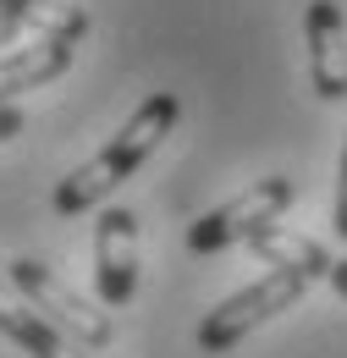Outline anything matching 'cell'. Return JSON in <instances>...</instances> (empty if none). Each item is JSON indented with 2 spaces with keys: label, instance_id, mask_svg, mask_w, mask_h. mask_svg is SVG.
Instances as JSON below:
<instances>
[{
  "label": "cell",
  "instance_id": "cell-2",
  "mask_svg": "<svg viewBox=\"0 0 347 358\" xmlns=\"http://www.w3.org/2000/svg\"><path fill=\"white\" fill-rule=\"evenodd\" d=\"M309 287H314V275H309V270L270 265L260 281H254V287L232 292L226 303H215V309L199 320V348H204V353H232V348H237V342H243L254 325L276 320L281 309H292Z\"/></svg>",
  "mask_w": 347,
  "mask_h": 358
},
{
  "label": "cell",
  "instance_id": "cell-10",
  "mask_svg": "<svg viewBox=\"0 0 347 358\" xmlns=\"http://www.w3.org/2000/svg\"><path fill=\"white\" fill-rule=\"evenodd\" d=\"M6 17H17L34 34H55V39H83L88 34V11L66 6V0H0Z\"/></svg>",
  "mask_w": 347,
  "mask_h": 358
},
{
  "label": "cell",
  "instance_id": "cell-6",
  "mask_svg": "<svg viewBox=\"0 0 347 358\" xmlns=\"http://www.w3.org/2000/svg\"><path fill=\"white\" fill-rule=\"evenodd\" d=\"M304 55H309V89L320 99H347V17L337 0H309Z\"/></svg>",
  "mask_w": 347,
  "mask_h": 358
},
{
  "label": "cell",
  "instance_id": "cell-9",
  "mask_svg": "<svg viewBox=\"0 0 347 358\" xmlns=\"http://www.w3.org/2000/svg\"><path fill=\"white\" fill-rule=\"evenodd\" d=\"M248 248L260 254L264 265L309 270L314 281H320V275H331V265H337V259H331V254H325V248H320L314 237H298V231H287L281 221H270L264 231H254V237H248Z\"/></svg>",
  "mask_w": 347,
  "mask_h": 358
},
{
  "label": "cell",
  "instance_id": "cell-3",
  "mask_svg": "<svg viewBox=\"0 0 347 358\" xmlns=\"http://www.w3.org/2000/svg\"><path fill=\"white\" fill-rule=\"evenodd\" d=\"M6 275H11V287H17L44 320H55V325H61L66 336H78L83 348H111V342H116V320L105 309H94L83 292H72L50 265H39V259H11Z\"/></svg>",
  "mask_w": 347,
  "mask_h": 358
},
{
  "label": "cell",
  "instance_id": "cell-12",
  "mask_svg": "<svg viewBox=\"0 0 347 358\" xmlns=\"http://www.w3.org/2000/svg\"><path fill=\"white\" fill-rule=\"evenodd\" d=\"M22 127H28V110L22 105H0V143H11Z\"/></svg>",
  "mask_w": 347,
  "mask_h": 358
},
{
  "label": "cell",
  "instance_id": "cell-8",
  "mask_svg": "<svg viewBox=\"0 0 347 358\" xmlns=\"http://www.w3.org/2000/svg\"><path fill=\"white\" fill-rule=\"evenodd\" d=\"M0 336H11L28 358H94L78 336H66V331H61L55 320H44L34 303H11L6 287H0Z\"/></svg>",
  "mask_w": 347,
  "mask_h": 358
},
{
  "label": "cell",
  "instance_id": "cell-5",
  "mask_svg": "<svg viewBox=\"0 0 347 358\" xmlns=\"http://www.w3.org/2000/svg\"><path fill=\"white\" fill-rule=\"evenodd\" d=\"M94 287L105 309H122L138 292V215L127 204H111L94 221Z\"/></svg>",
  "mask_w": 347,
  "mask_h": 358
},
{
  "label": "cell",
  "instance_id": "cell-11",
  "mask_svg": "<svg viewBox=\"0 0 347 358\" xmlns=\"http://www.w3.org/2000/svg\"><path fill=\"white\" fill-rule=\"evenodd\" d=\"M331 221L347 237V138H342V160H337V210H331Z\"/></svg>",
  "mask_w": 347,
  "mask_h": 358
},
{
  "label": "cell",
  "instance_id": "cell-1",
  "mask_svg": "<svg viewBox=\"0 0 347 358\" xmlns=\"http://www.w3.org/2000/svg\"><path fill=\"white\" fill-rule=\"evenodd\" d=\"M176 116H182V99H176V94H166V89L149 94L127 116V127L111 138L94 160H83L72 177H61V187H55V215H83L94 204H105V199L160 149V138L176 127Z\"/></svg>",
  "mask_w": 347,
  "mask_h": 358
},
{
  "label": "cell",
  "instance_id": "cell-7",
  "mask_svg": "<svg viewBox=\"0 0 347 358\" xmlns=\"http://www.w3.org/2000/svg\"><path fill=\"white\" fill-rule=\"evenodd\" d=\"M72 55H78V39H55V34H39L34 45L0 55V105H11L28 89L55 83L61 72H72Z\"/></svg>",
  "mask_w": 347,
  "mask_h": 358
},
{
  "label": "cell",
  "instance_id": "cell-13",
  "mask_svg": "<svg viewBox=\"0 0 347 358\" xmlns=\"http://www.w3.org/2000/svg\"><path fill=\"white\" fill-rule=\"evenodd\" d=\"M22 34H28V28H22L17 17H6V11H0V45H17Z\"/></svg>",
  "mask_w": 347,
  "mask_h": 358
},
{
  "label": "cell",
  "instance_id": "cell-4",
  "mask_svg": "<svg viewBox=\"0 0 347 358\" xmlns=\"http://www.w3.org/2000/svg\"><path fill=\"white\" fill-rule=\"evenodd\" d=\"M292 193H298L292 177H260L254 187H243L237 199H226L220 210H210V215H199V221L187 226V248L193 254H220L232 243H248L254 231H264L292 204Z\"/></svg>",
  "mask_w": 347,
  "mask_h": 358
},
{
  "label": "cell",
  "instance_id": "cell-14",
  "mask_svg": "<svg viewBox=\"0 0 347 358\" xmlns=\"http://www.w3.org/2000/svg\"><path fill=\"white\" fill-rule=\"evenodd\" d=\"M331 287L347 298V259H337V265H331Z\"/></svg>",
  "mask_w": 347,
  "mask_h": 358
}]
</instances>
